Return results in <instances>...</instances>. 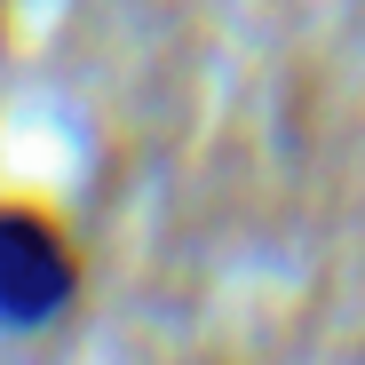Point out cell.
I'll use <instances>...</instances> for the list:
<instances>
[{
	"mask_svg": "<svg viewBox=\"0 0 365 365\" xmlns=\"http://www.w3.org/2000/svg\"><path fill=\"white\" fill-rule=\"evenodd\" d=\"M88 294V255L72 222L40 199H0V341L56 334Z\"/></svg>",
	"mask_w": 365,
	"mask_h": 365,
	"instance_id": "obj_1",
	"label": "cell"
}]
</instances>
